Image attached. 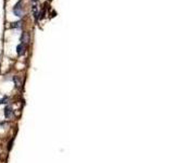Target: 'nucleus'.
Returning <instances> with one entry per match:
<instances>
[{"instance_id":"1","label":"nucleus","mask_w":174,"mask_h":163,"mask_svg":"<svg viewBox=\"0 0 174 163\" xmlns=\"http://www.w3.org/2000/svg\"><path fill=\"white\" fill-rule=\"evenodd\" d=\"M13 13H14L15 16L18 18H21L23 15V7H22V0H20L18 4H15L14 8H13Z\"/></svg>"},{"instance_id":"2","label":"nucleus","mask_w":174,"mask_h":163,"mask_svg":"<svg viewBox=\"0 0 174 163\" xmlns=\"http://www.w3.org/2000/svg\"><path fill=\"white\" fill-rule=\"evenodd\" d=\"M12 115H13V109L10 106H7L4 108V117L6 119H11Z\"/></svg>"},{"instance_id":"3","label":"nucleus","mask_w":174,"mask_h":163,"mask_svg":"<svg viewBox=\"0 0 174 163\" xmlns=\"http://www.w3.org/2000/svg\"><path fill=\"white\" fill-rule=\"evenodd\" d=\"M16 53H18V56H23L25 53V46L23 44L18 45V47H16Z\"/></svg>"},{"instance_id":"4","label":"nucleus","mask_w":174,"mask_h":163,"mask_svg":"<svg viewBox=\"0 0 174 163\" xmlns=\"http://www.w3.org/2000/svg\"><path fill=\"white\" fill-rule=\"evenodd\" d=\"M21 41H22L21 44H23V45H25V44H27L29 41V35L27 33H23V34H22Z\"/></svg>"},{"instance_id":"5","label":"nucleus","mask_w":174,"mask_h":163,"mask_svg":"<svg viewBox=\"0 0 174 163\" xmlns=\"http://www.w3.org/2000/svg\"><path fill=\"white\" fill-rule=\"evenodd\" d=\"M13 82H14L15 87H16V88H21L22 81H21V77H20V76H13Z\"/></svg>"},{"instance_id":"6","label":"nucleus","mask_w":174,"mask_h":163,"mask_svg":"<svg viewBox=\"0 0 174 163\" xmlns=\"http://www.w3.org/2000/svg\"><path fill=\"white\" fill-rule=\"evenodd\" d=\"M33 15H34V19L35 20H38V8H37V4H33Z\"/></svg>"},{"instance_id":"7","label":"nucleus","mask_w":174,"mask_h":163,"mask_svg":"<svg viewBox=\"0 0 174 163\" xmlns=\"http://www.w3.org/2000/svg\"><path fill=\"white\" fill-rule=\"evenodd\" d=\"M21 24H22V22H15V23H12V24L10 25V27L11 29H20L21 27Z\"/></svg>"},{"instance_id":"8","label":"nucleus","mask_w":174,"mask_h":163,"mask_svg":"<svg viewBox=\"0 0 174 163\" xmlns=\"http://www.w3.org/2000/svg\"><path fill=\"white\" fill-rule=\"evenodd\" d=\"M8 101H9V98H8L7 96H4V98H2V99L0 100V103H7Z\"/></svg>"},{"instance_id":"9","label":"nucleus","mask_w":174,"mask_h":163,"mask_svg":"<svg viewBox=\"0 0 174 163\" xmlns=\"http://www.w3.org/2000/svg\"><path fill=\"white\" fill-rule=\"evenodd\" d=\"M12 144H13V139H11L10 144H9V145H8V149H9V150H10V149H11V147H12Z\"/></svg>"}]
</instances>
